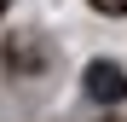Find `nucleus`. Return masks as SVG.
I'll return each mask as SVG.
<instances>
[{
	"mask_svg": "<svg viewBox=\"0 0 127 122\" xmlns=\"http://www.w3.org/2000/svg\"><path fill=\"white\" fill-rule=\"evenodd\" d=\"M87 99H98V105H121V99H127V76L110 64V58L87 64Z\"/></svg>",
	"mask_w": 127,
	"mask_h": 122,
	"instance_id": "f257e3e1",
	"label": "nucleus"
},
{
	"mask_svg": "<svg viewBox=\"0 0 127 122\" xmlns=\"http://www.w3.org/2000/svg\"><path fill=\"white\" fill-rule=\"evenodd\" d=\"M93 12H110V17H127V0H87Z\"/></svg>",
	"mask_w": 127,
	"mask_h": 122,
	"instance_id": "f03ea898",
	"label": "nucleus"
},
{
	"mask_svg": "<svg viewBox=\"0 0 127 122\" xmlns=\"http://www.w3.org/2000/svg\"><path fill=\"white\" fill-rule=\"evenodd\" d=\"M6 6H12V0H0V12H6Z\"/></svg>",
	"mask_w": 127,
	"mask_h": 122,
	"instance_id": "7ed1b4c3",
	"label": "nucleus"
}]
</instances>
